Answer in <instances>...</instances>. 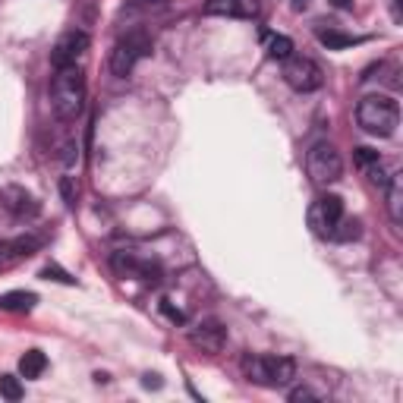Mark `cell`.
<instances>
[{
  "instance_id": "cell-23",
  "label": "cell",
  "mask_w": 403,
  "mask_h": 403,
  "mask_svg": "<svg viewBox=\"0 0 403 403\" xmlns=\"http://www.w3.org/2000/svg\"><path fill=\"white\" fill-rule=\"evenodd\" d=\"M290 400L299 403V400H321V397L312 391V387H296V391H290Z\"/></svg>"
},
{
  "instance_id": "cell-11",
  "label": "cell",
  "mask_w": 403,
  "mask_h": 403,
  "mask_svg": "<svg viewBox=\"0 0 403 403\" xmlns=\"http://www.w3.org/2000/svg\"><path fill=\"white\" fill-rule=\"evenodd\" d=\"M205 16L255 19L259 16V0H205Z\"/></svg>"
},
{
  "instance_id": "cell-6",
  "label": "cell",
  "mask_w": 403,
  "mask_h": 403,
  "mask_svg": "<svg viewBox=\"0 0 403 403\" xmlns=\"http://www.w3.org/2000/svg\"><path fill=\"white\" fill-rule=\"evenodd\" d=\"M284 82L290 85L293 92H318L321 82H325V72L315 60L309 57H287L284 60Z\"/></svg>"
},
{
  "instance_id": "cell-10",
  "label": "cell",
  "mask_w": 403,
  "mask_h": 403,
  "mask_svg": "<svg viewBox=\"0 0 403 403\" xmlns=\"http://www.w3.org/2000/svg\"><path fill=\"white\" fill-rule=\"evenodd\" d=\"M111 265L120 277H142V281H149V284L161 281V268L155 262H139L133 252H114Z\"/></svg>"
},
{
  "instance_id": "cell-7",
  "label": "cell",
  "mask_w": 403,
  "mask_h": 403,
  "mask_svg": "<svg viewBox=\"0 0 403 403\" xmlns=\"http://www.w3.org/2000/svg\"><path fill=\"white\" fill-rule=\"evenodd\" d=\"M343 221V199L340 195H321L318 202L309 208V224L318 237L334 240L337 227Z\"/></svg>"
},
{
  "instance_id": "cell-20",
  "label": "cell",
  "mask_w": 403,
  "mask_h": 403,
  "mask_svg": "<svg viewBox=\"0 0 403 403\" xmlns=\"http://www.w3.org/2000/svg\"><path fill=\"white\" fill-rule=\"evenodd\" d=\"M41 277L45 281H57V284H76V277H70L63 268H57V265H48V268H41Z\"/></svg>"
},
{
  "instance_id": "cell-21",
  "label": "cell",
  "mask_w": 403,
  "mask_h": 403,
  "mask_svg": "<svg viewBox=\"0 0 403 403\" xmlns=\"http://www.w3.org/2000/svg\"><path fill=\"white\" fill-rule=\"evenodd\" d=\"M353 158H356V164H359V167H369V164H375V161H381V158H378V151L365 149V145H362V149H356V151H353Z\"/></svg>"
},
{
  "instance_id": "cell-27",
  "label": "cell",
  "mask_w": 403,
  "mask_h": 403,
  "mask_svg": "<svg viewBox=\"0 0 403 403\" xmlns=\"http://www.w3.org/2000/svg\"><path fill=\"white\" fill-rule=\"evenodd\" d=\"M142 385H145V387H161V378H158V375H145Z\"/></svg>"
},
{
  "instance_id": "cell-2",
  "label": "cell",
  "mask_w": 403,
  "mask_h": 403,
  "mask_svg": "<svg viewBox=\"0 0 403 403\" xmlns=\"http://www.w3.org/2000/svg\"><path fill=\"white\" fill-rule=\"evenodd\" d=\"M356 120L369 136H394V129L400 127V104L387 95H369L359 101Z\"/></svg>"
},
{
  "instance_id": "cell-26",
  "label": "cell",
  "mask_w": 403,
  "mask_h": 403,
  "mask_svg": "<svg viewBox=\"0 0 403 403\" xmlns=\"http://www.w3.org/2000/svg\"><path fill=\"white\" fill-rule=\"evenodd\" d=\"M391 13H394V23H400L403 13H400V0H391Z\"/></svg>"
},
{
  "instance_id": "cell-24",
  "label": "cell",
  "mask_w": 403,
  "mask_h": 403,
  "mask_svg": "<svg viewBox=\"0 0 403 403\" xmlns=\"http://www.w3.org/2000/svg\"><path fill=\"white\" fill-rule=\"evenodd\" d=\"M161 309H164V315H167V318H171V321H186V315H183L180 309H173V306H171V299H164V303H161Z\"/></svg>"
},
{
  "instance_id": "cell-19",
  "label": "cell",
  "mask_w": 403,
  "mask_h": 403,
  "mask_svg": "<svg viewBox=\"0 0 403 403\" xmlns=\"http://www.w3.org/2000/svg\"><path fill=\"white\" fill-rule=\"evenodd\" d=\"M0 397L4 400H23V381L16 375H0Z\"/></svg>"
},
{
  "instance_id": "cell-22",
  "label": "cell",
  "mask_w": 403,
  "mask_h": 403,
  "mask_svg": "<svg viewBox=\"0 0 403 403\" xmlns=\"http://www.w3.org/2000/svg\"><path fill=\"white\" fill-rule=\"evenodd\" d=\"M365 173H369V180L375 183V186H385V183H387V173H385V167H381V161L365 167Z\"/></svg>"
},
{
  "instance_id": "cell-3",
  "label": "cell",
  "mask_w": 403,
  "mask_h": 403,
  "mask_svg": "<svg viewBox=\"0 0 403 403\" xmlns=\"http://www.w3.org/2000/svg\"><path fill=\"white\" fill-rule=\"evenodd\" d=\"M243 372L249 381H255V385H262V387H284L296 375V362H293L290 356L262 353V356H246Z\"/></svg>"
},
{
  "instance_id": "cell-25",
  "label": "cell",
  "mask_w": 403,
  "mask_h": 403,
  "mask_svg": "<svg viewBox=\"0 0 403 403\" xmlns=\"http://www.w3.org/2000/svg\"><path fill=\"white\" fill-rule=\"evenodd\" d=\"M60 193H63V199H67L70 205L76 202V189H72V177H63V183H60Z\"/></svg>"
},
{
  "instance_id": "cell-4",
  "label": "cell",
  "mask_w": 403,
  "mask_h": 403,
  "mask_svg": "<svg viewBox=\"0 0 403 403\" xmlns=\"http://www.w3.org/2000/svg\"><path fill=\"white\" fill-rule=\"evenodd\" d=\"M306 171H309L315 186H331L343 173V158L331 142H315L306 155Z\"/></svg>"
},
{
  "instance_id": "cell-17",
  "label": "cell",
  "mask_w": 403,
  "mask_h": 403,
  "mask_svg": "<svg viewBox=\"0 0 403 403\" xmlns=\"http://www.w3.org/2000/svg\"><path fill=\"white\" fill-rule=\"evenodd\" d=\"M318 41L325 45L328 50H343V48H353L359 45L362 38H356V35H343V32H334V28H328V32H318Z\"/></svg>"
},
{
  "instance_id": "cell-8",
  "label": "cell",
  "mask_w": 403,
  "mask_h": 403,
  "mask_svg": "<svg viewBox=\"0 0 403 403\" xmlns=\"http://www.w3.org/2000/svg\"><path fill=\"white\" fill-rule=\"evenodd\" d=\"M89 35L85 32H67V35H60L57 38V45H54V50H50V63H54V70H60V67H72V63L79 60V57L89 50Z\"/></svg>"
},
{
  "instance_id": "cell-13",
  "label": "cell",
  "mask_w": 403,
  "mask_h": 403,
  "mask_svg": "<svg viewBox=\"0 0 403 403\" xmlns=\"http://www.w3.org/2000/svg\"><path fill=\"white\" fill-rule=\"evenodd\" d=\"M41 246L38 237H16V240H6V243H0V271L16 265V262L28 259V255H35Z\"/></svg>"
},
{
  "instance_id": "cell-16",
  "label": "cell",
  "mask_w": 403,
  "mask_h": 403,
  "mask_svg": "<svg viewBox=\"0 0 403 403\" xmlns=\"http://www.w3.org/2000/svg\"><path fill=\"white\" fill-rule=\"evenodd\" d=\"M48 369V356L41 350H28V353L19 359V375L23 378H41Z\"/></svg>"
},
{
  "instance_id": "cell-9",
  "label": "cell",
  "mask_w": 403,
  "mask_h": 403,
  "mask_svg": "<svg viewBox=\"0 0 403 403\" xmlns=\"http://www.w3.org/2000/svg\"><path fill=\"white\" fill-rule=\"evenodd\" d=\"M189 343L199 347L202 353H221L227 347V328L221 321L208 318V321H202V325H195L193 331H189Z\"/></svg>"
},
{
  "instance_id": "cell-18",
  "label": "cell",
  "mask_w": 403,
  "mask_h": 403,
  "mask_svg": "<svg viewBox=\"0 0 403 403\" xmlns=\"http://www.w3.org/2000/svg\"><path fill=\"white\" fill-rule=\"evenodd\" d=\"M268 57L271 60H287V57H293V41L287 35H271L268 38Z\"/></svg>"
},
{
  "instance_id": "cell-1",
  "label": "cell",
  "mask_w": 403,
  "mask_h": 403,
  "mask_svg": "<svg viewBox=\"0 0 403 403\" xmlns=\"http://www.w3.org/2000/svg\"><path fill=\"white\" fill-rule=\"evenodd\" d=\"M50 107L60 120H79L85 111V76L82 70L72 63V67H60L50 79Z\"/></svg>"
},
{
  "instance_id": "cell-28",
  "label": "cell",
  "mask_w": 403,
  "mask_h": 403,
  "mask_svg": "<svg viewBox=\"0 0 403 403\" xmlns=\"http://www.w3.org/2000/svg\"><path fill=\"white\" fill-rule=\"evenodd\" d=\"M331 4L337 6V10H350V6H353V0H331Z\"/></svg>"
},
{
  "instance_id": "cell-29",
  "label": "cell",
  "mask_w": 403,
  "mask_h": 403,
  "mask_svg": "<svg viewBox=\"0 0 403 403\" xmlns=\"http://www.w3.org/2000/svg\"><path fill=\"white\" fill-rule=\"evenodd\" d=\"M309 6V0H293V10H306Z\"/></svg>"
},
{
  "instance_id": "cell-12",
  "label": "cell",
  "mask_w": 403,
  "mask_h": 403,
  "mask_svg": "<svg viewBox=\"0 0 403 403\" xmlns=\"http://www.w3.org/2000/svg\"><path fill=\"white\" fill-rule=\"evenodd\" d=\"M0 205H4L13 217H19V221H23V217L38 215V202H35L32 195H28L26 189H19V186H4V189H0Z\"/></svg>"
},
{
  "instance_id": "cell-15",
  "label": "cell",
  "mask_w": 403,
  "mask_h": 403,
  "mask_svg": "<svg viewBox=\"0 0 403 403\" xmlns=\"http://www.w3.org/2000/svg\"><path fill=\"white\" fill-rule=\"evenodd\" d=\"M38 296L28 290H10V293H0V309L4 312H32Z\"/></svg>"
},
{
  "instance_id": "cell-14",
  "label": "cell",
  "mask_w": 403,
  "mask_h": 403,
  "mask_svg": "<svg viewBox=\"0 0 403 403\" xmlns=\"http://www.w3.org/2000/svg\"><path fill=\"white\" fill-rule=\"evenodd\" d=\"M387 215L394 224H403V173H391L387 177Z\"/></svg>"
},
{
  "instance_id": "cell-5",
  "label": "cell",
  "mask_w": 403,
  "mask_h": 403,
  "mask_svg": "<svg viewBox=\"0 0 403 403\" xmlns=\"http://www.w3.org/2000/svg\"><path fill=\"white\" fill-rule=\"evenodd\" d=\"M151 54V38L149 35H142V32H133V35H127V38H120L117 41V48H114V54H111V70H114V76H129L133 72V67L142 57H149Z\"/></svg>"
}]
</instances>
